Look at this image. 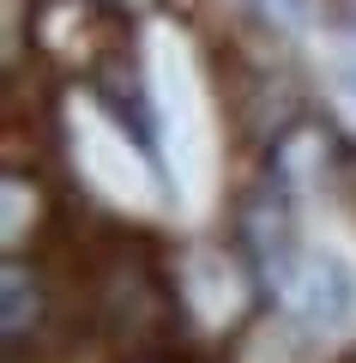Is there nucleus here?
<instances>
[{
  "mask_svg": "<svg viewBox=\"0 0 356 363\" xmlns=\"http://www.w3.org/2000/svg\"><path fill=\"white\" fill-rule=\"evenodd\" d=\"M266 260V285L278 291V303L308 327H344L356 321V267L338 248H308L296 242L290 224H272V236L260 242Z\"/></svg>",
  "mask_w": 356,
  "mask_h": 363,
  "instance_id": "1",
  "label": "nucleus"
},
{
  "mask_svg": "<svg viewBox=\"0 0 356 363\" xmlns=\"http://www.w3.org/2000/svg\"><path fill=\"white\" fill-rule=\"evenodd\" d=\"M350 97H356V67H350Z\"/></svg>",
  "mask_w": 356,
  "mask_h": 363,
  "instance_id": "2",
  "label": "nucleus"
}]
</instances>
